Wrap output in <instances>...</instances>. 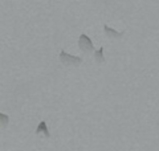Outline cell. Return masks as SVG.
Here are the masks:
<instances>
[{
  "instance_id": "cell-1",
  "label": "cell",
  "mask_w": 159,
  "mask_h": 151,
  "mask_svg": "<svg viewBox=\"0 0 159 151\" xmlns=\"http://www.w3.org/2000/svg\"><path fill=\"white\" fill-rule=\"evenodd\" d=\"M58 58H60V62L65 66H78L82 62V58L78 57V56H72V54L66 53L65 50H61L58 54Z\"/></svg>"
},
{
  "instance_id": "cell-2",
  "label": "cell",
  "mask_w": 159,
  "mask_h": 151,
  "mask_svg": "<svg viewBox=\"0 0 159 151\" xmlns=\"http://www.w3.org/2000/svg\"><path fill=\"white\" fill-rule=\"evenodd\" d=\"M78 48L82 50V52L85 53H90L94 50V45H93V41L90 40V37L88 36V34L82 33L81 36L78 39Z\"/></svg>"
},
{
  "instance_id": "cell-3",
  "label": "cell",
  "mask_w": 159,
  "mask_h": 151,
  "mask_svg": "<svg viewBox=\"0 0 159 151\" xmlns=\"http://www.w3.org/2000/svg\"><path fill=\"white\" fill-rule=\"evenodd\" d=\"M103 32L105 34L109 37V39H121L123 36V32H119V31H116V29L110 28L109 25H103Z\"/></svg>"
},
{
  "instance_id": "cell-4",
  "label": "cell",
  "mask_w": 159,
  "mask_h": 151,
  "mask_svg": "<svg viewBox=\"0 0 159 151\" xmlns=\"http://www.w3.org/2000/svg\"><path fill=\"white\" fill-rule=\"evenodd\" d=\"M44 134L47 138H51V133H49V130H48V127H47V122L45 121H41V122L39 123V126H37V129H36V134Z\"/></svg>"
},
{
  "instance_id": "cell-5",
  "label": "cell",
  "mask_w": 159,
  "mask_h": 151,
  "mask_svg": "<svg viewBox=\"0 0 159 151\" xmlns=\"http://www.w3.org/2000/svg\"><path fill=\"white\" fill-rule=\"evenodd\" d=\"M94 60H96L97 64H103L105 62V56H103V48L102 47L94 52Z\"/></svg>"
},
{
  "instance_id": "cell-6",
  "label": "cell",
  "mask_w": 159,
  "mask_h": 151,
  "mask_svg": "<svg viewBox=\"0 0 159 151\" xmlns=\"http://www.w3.org/2000/svg\"><path fill=\"white\" fill-rule=\"evenodd\" d=\"M8 123H9V117L7 114H2L0 113V127H7L8 126Z\"/></svg>"
}]
</instances>
